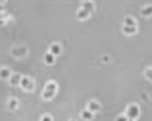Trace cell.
<instances>
[{
    "label": "cell",
    "instance_id": "12",
    "mask_svg": "<svg viewBox=\"0 0 152 121\" xmlns=\"http://www.w3.org/2000/svg\"><path fill=\"white\" fill-rule=\"evenodd\" d=\"M82 7L85 11H88L89 13H91V12L94 11V4L90 3V1H84V3H83V5H82Z\"/></svg>",
    "mask_w": 152,
    "mask_h": 121
},
{
    "label": "cell",
    "instance_id": "1",
    "mask_svg": "<svg viewBox=\"0 0 152 121\" xmlns=\"http://www.w3.org/2000/svg\"><path fill=\"white\" fill-rule=\"evenodd\" d=\"M139 115H140V108H139L136 104H130V105H129V107L127 108L125 116H127L129 120H135Z\"/></svg>",
    "mask_w": 152,
    "mask_h": 121
},
{
    "label": "cell",
    "instance_id": "5",
    "mask_svg": "<svg viewBox=\"0 0 152 121\" xmlns=\"http://www.w3.org/2000/svg\"><path fill=\"white\" fill-rule=\"evenodd\" d=\"M60 52H61V45L57 44V42L52 44L51 46H50V49H49V54H51L52 56H55V57L57 55H60Z\"/></svg>",
    "mask_w": 152,
    "mask_h": 121
},
{
    "label": "cell",
    "instance_id": "16",
    "mask_svg": "<svg viewBox=\"0 0 152 121\" xmlns=\"http://www.w3.org/2000/svg\"><path fill=\"white\" fill-rule=\"evenodd\" d=\"M54 96H55V93L54 92H50V91H46V90H44L43 91V98L44 99H52L54 98Z\"/></svg>",
    "mask_w": 152,
    "mask_h": 121
},
{
    "label": "cell",
    "instance_id": "18",
    "mask_svg": "<svg viewBox=\"0 0 152 121\" xmlns=\"http://www.w3.org/2000/svg\"><path fill=\"white\" fill-rule=\"evenodd\" d=\"M116 121H128V118L125 115H119V116H117Z\"/></svg>",
    "mask_w": 152,
    "mask_h": 121
},
{
    "label": "cell",
    "instance_id": "3",
    "mask_svg": "<svg viewBox=\"0 0 152 121\" xmlns=\"http://www.w3.org/2000/svg\"><path fill=\"white\" fill-rule=\"evenodd\" d=\"M11 55L13 57H17V58H21V57H25L27 55V49L25 46H15L12 50H11Z\"/></svg>",
    "mask_w": 152,
    "mask_h": 121
},
{
    "label": "cell",
    "instance_id": "10",
    "mask_svg": "<svg viewBox=\"0 0 152 121\" xmlns=\"http://www.w3.org/2000/svg\"><path fill=\"white\" fill-rule=\"evenodd\" d=\"M44 62L46 63L48 65H52V64H54V62H55V56H52L51 54H49V52H48V54L44 56Z\"/></svg>",
    "mask_w": 152,
    "mask_h": 121
},
{
    "label": "cell",
    "instance_id": "4",
    "mask_svg": "<svg viewBox=\"0 0 152 121\" xmlns=\"http://www.w3.org/2000/svg\"><path fill=\"white\" fill-rule=\"evenodd\" d=\"M100 108H101V105L99 104L96 101H91V102H89V104H88V110L90 111V113H97L99 110H100Z\"/></svg>",
    "mask_w": 152,
    "mask_h": 121
},
{
    "label": "cell",
    "instance_id": "19",
    "mask_svg": "<svg viewBox=\"0 0 152 121\" xmlns=\"http://www.w3.org/2000/svg\"><path fill=\"white\" fill-rule=\"evenodd\" d=\"M128 121H134V120H129V119H128Z\"/></svg>",
    "mask_w": 152,
    "mask_h": 121
},
{
    "label": "cell",
    "instance_id": "8",
    "mask_svg": "<svg viewBox=\"0 0 152 121\" xmlns=\"http://www.w3.org/2000/svg\"><path fill=\"white\" fill-rule=\"evenodd\" d=\"M44 90L56 93V91H57V85H56V82H54V81H49L48 84L45 85V88H44Z\"/></svg>",
    "mask_w": 152,
    "mask_h": 121
},
{
    "label": "cell",
    "instance_id": "2",
    "mask_svg": "<svg viewBox=\"0 0 152 121\" xmlns=\"http://www.w3.org/2000/svg\"><path fill=\"white\" fill-rule=\"evenodd\" d=\"M21 87L23 88L26 92H32V91L34 90V81L28 78V76H23L21 79V82H20Z\"/></svg>",
    "mask_w": 152,
    "mask_h": 121
},
{
    "label": "cell",
    "instance_id": "13",
    "mask_svg": "<svg viewBox=\"0 0 152 121\" xmlns=\"http://www.w3.org/2000/svg\"><path fill=\"white\" fill-rule=\"evenodd\" d=\"M7 107H9L10 110H15L18 107V101L16 99V98H11V99L9 101V103H7Z\"/></svg>",
    "mask_w": 152,
    "mask_h": 121
},
{
    "label": "cell",
    "instance_id": "20",
    "mask_svg": "<svg viewBox=\"0 0 152 121\" xmlns=\"http://www.w3.org/2000/svg\"><path fill=\"white\" fill-rule=\"evenodd\" d=\"M70 121H74V120H70Z\"/></svg>",
    "mask_w": 152,
    "mask_h": 121
},
{
    "label": "cell",
    "instance_id": "7",
    "mask_svg": "<svg viewBox=\"0 0 152 121\" xmlns=\"http://www.w3.org/2000/svg\"><path fill=\"white\" fill-rule=\"evenodd\" d=\"M89 16H90V13H89L88 11H85L84 9H83V7H80V9L77 11V17H78V19H88Z\"/></svg>",
    "mask_w": 152,
    "mask_h": 121
},
{
    "label": "cell",
    "instance_id": "11",
    "mask_svg": "<svg viewBox=\"0 0 152 121\" xmlns=\"http://www.w3.org/2000/svg\"><path fill=\"white\" fill-rule=\"evenodd\" d=\"M124 26L125 27H136V22L132 16H128L124 18Z\"/></svg>",
    "mask_w": 152,
    "mask_h": 121
},
{
    "label": "cell",
    "instance_id": "14",
    "mask_svg": "<svg viewBox=\"0 0 152 121\" xmlns=\"http://www.w3.org/2000/svg\"><path fill=\"white\" fill-rule=\"evenodd\" d=\"M82 118L84 119L85 121H91V120H93V118H94V114H93V113H90L88 109H85L84 111L82 113Z\"/></svg>",
    "mask_w": 152,
    "mask_h": 121
},
{
    "label": "cell",
    "instance_id": "17",
    "mask_svg": "<svg viewBox=\"0 0 152 121\" xmlns=\"http://www.w3.org/2000/svg\"><path fill=\"white\" fill-rule=\"evenodd\" d=\"M40 121H54V120H52V118H51L50 115H44V116L40 119Z\"/></svg>",
    "mask_w": 152,
    "mask_h": 121
},
{
    "label": "cell",
    "instance_id": "6",
    "mask_svg": "<svg viewBox=\"0 0 152 121\" xmlns=\"http://www.w3.org/2000/svg\"><path fill=\"white\" fill-rule=\"evenodd\" d=\"M21 79H22V76H21L20 74H11V76L9 78L10 84H11L12 86H17V85H20Z\"/></svg>",
    "mask_w": 152,
    "mask_h": 121
},
{
    "label": "cell",
    "instance_id": "9",
    "mask_svg": "<svg viewBox=\"0 0 152 121\" xmlns=\"http://www.w3.org/2000/svg\"><path fill=\"white\" fill-rule=\"evenodd\" d=\"M11 76V72L9 68H1L0 69V79H9Z\"/></svg>",
    "mask_w": 152,
    "mask_h": 121
},
{
    "label": "cell",
    "instance_id": "15",
    "mask_svg": "<svg viewBox=\"0 0 152 121\" xmlns=\"http://www.w3.org/2000/svg\"><path fill=\"white\" fill-rule=\"evenodd\" d=\"M136 27H123V33L124 34H127V35H133V34H135L136 33Z\"/></svg>",
    "mask_w": 152,
    "mask_h": 121
}]
</instances>
